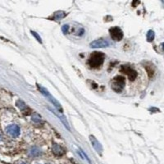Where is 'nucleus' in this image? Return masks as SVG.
<instances>
[{
    "label": "nucleus",
    "instance_id": "f257e3e1",
    "mask_svg": "<svg viewBox=\"0 0 164 164\" xmlns=\"http://www.w3.org/2000/svg\"><path fill=\"white\" fill-rule=\"evenodd\" d=\"M105 59V54L102 52H94L88 59V64L92 68H99L101 67Z\"/></svg>",
    "mask_w": 164,
    "mask_h": 164
},
{
    "label": "nucleus",
    "instance_id": "f03ea898",
    "mask_svg": "<svg viewBox=\"0 0 164 164\" xmlns=\"http://www.w3.org/2000/svg\"><path fill=\"white\" fill-rule=\"evenodd\" d=\"M125 85H126L125 78L123 76H121V75L116 76L111 81V88L116 93L122 92L123 89H124V87H125Z\"/></svg>",
    "mask_w": 164,
    "mask_h": 164
},
{
    "label": "nucleus",
    "instance_id": "7ed1b4c3",
    "mask_svg": "<svg viewBox=\"0 0 164 164\" xmlns=\"http://www.w3.org/2000/svg\"><path fill=\"white\" fill-rule=\"evenodd\" d=\"M37 86H38V89H40V91L41 92V94H43L45 97H47V98H48V100L53 103V105L57 108V110H58V112H59V113H62V112H63V109H62V108L61 104L58 102V100H56V99H55L54 98H53V97L49 94V92H48V90L45 89V88H44V87H42L40 85H37Z\"/></svg>",
    "mask_w": 164,
    "mask_h": 164
},
{
    "label": "nucleus",
    "instance_id": "20e7f679",
    "mask_svg": "<svg viewBox=\"0 0 164 164\" xmlns=\"http://www.w3.org/2000/svg\"><path fill=\"white\" fill-rule=\"evenodd\" d=\"M120 72L127 75L130 81H135L137 78V75H138L136 71L129 65L122 66L121 69H120Z\"/></svg>",
    "mask_w": 164,
    "mask_h": 164
},
{
    "label": "nucleus",
    "instance_id": "39448f33",
    "mask_svg": "<svg viewBox=\"0 0 164 164\" xmlns=\"http://www.w3.org/2000/svg\"><path fill=\"white\" fill-rule=\"evenodd\" d=\"M109 33L113 40L120 41L122 40L123 31L118 26H113V27L110 28Z\"/></svg>",
    "mask_w": 164,
    "mask_h": 164
},
{
    "label": "nucleus",
    "instance_id": "423d86ee",
    "mask_svg": "<svg viewBox=\"0 0 164 164\" xmlns=\"http://www.w3.org/2000/svg\"><path fill=\"white\" fill-rule=\"evenodd\" d=\"M6 133L7 135H9L10 136L13 137V138H17V137L20 135V127H18L17 125H15V124H13V125H9L6 128Z\"/></svg>",
    "mask_w": 164,
    "mask_h": 164
},
{
    "label": "nucleus",
    "instance_id": "0eeeda50",
    "mask_svg": "<svg viewBox=\"0 0 164 164\" xmlns=\"http://www.w3.org/2000/svg\"><path fill=\"white\" fill-rule=\"evenodd\" d=\"M90 47L93 48H106L108 47L110 45L109 41L104 40V39H99L93 41L90 43Z\"/></svg>",
    "mask_w": 164,
    "mask_h": 164
},
{
    "label": "nucleus",
    "instance_id": "6e6552de",
    "mask_svg": "<svg viewBox=\"0 0 164 164\" xmlns=\"http://www.w3.org/2000/svg\"><path fill=\"white\" fill-rule=\"evenodd\" d=\"M89 140H90V142L92 144L93 147L94 148L96 149V151L98 152V153H101L102 151V148L101 146V144L99 143L98 140H96V138L94 135H90L89 136Z\"/></svg>",
    "mask_w": 164,
    "mask_h": 164
},
{
    "label": "nucleus",
    "instance_id": "1a4fd4ad",
    "mask_svg": "<svg viewBox=\"0 0 164 164\" xmlns=\"http://www.w3.org/2000/svg\"><path fill=\"white\" fill-rule=\"evenodd\" d=\"M52 151H53V153L55 154V155H62V154H64V150H63V149L58 144H53V147H52Z\"/></svg>",
    "mask_w": 164,
    "mask_h": 164
},
{
    "label": "nucleus",
    "instance_id": "9d476101",
    "mask_svg": "<svg viewBox=\"0 0 164 164\" xmlns=\"http://www.w3.org/2000/svg\"><path fill=\"white\" fill-rule=\"evenodd\" d=\"M41 154L40 149L37 147H33L30 150V155L31 157H39Z\"/></svg>",
    "mask_w": 164,
    "mask_h": 164
},
{
    "label": "nucleus",
    "instance_id": "9b49d317",
    "mask_svg": "<svg viewBox=\"0 0 164 164\" xmlns=\"http://www.w3.org/2000/svg\"><path fill=\"white\" fill-rule=\"evenodd\" d=\"M65 16L66 13L64 12H57L54 14V19H56V20H60L62 18H63Z\"/></svg>",
    "mask_w": 164,
    "mask_h": 164
},
{
    "label": "nucleus",
    "instance_id": "f8f14e48",
    "mask_svg": "<svg viewBox=\"0 0 164 164\" xmlns=\"http://www.w3.org/2000/svg\"><path fill=\"white\" fill-rule=\"evenodd\" d=\"M31 120L35 123H40L41 122V117L40 116L37 114V113H34L32 116H31Z\"/></svg>",
    "mask_w": 164,
    "mask_h": 164
},
{
    "label": "nucleus",
    "instance_id": "ddd939ff",
    "mask_svg": "<svg viewBox=\"0 0 164 164\" xmlns=\"http://www.w3.org/2000/svg\"><path fill=\"white\" fill-rule=\"evenodd\" d=\"M154 37H155V34L153 31H149L147 33V40L149 42L154 40Z\"/></svg>",
    "mask_w": 164,
    "mask_h": 164
},
{
    "label": "nucleus",
    "instance_id": "4468645a",
    "mask_svg": "<svg viewBox=\"0 0 164 164\" xmlns=\"http://www.w3.org/2000/svg\"><path fill=\"white\" fill-rule=\"evenodd\" d=\"M17 106L20 108V110H24L26 108V104H25V102L23 101H21V100H17Z\"/></svg>",
    "mask_w": 164,
    "mask_h": 164
},
{
    "label": "nucleus",
    "instance_id": "2eb2a0df",
    "mask_svg": "<svg viewBox=\"0 0 164 164\" xmlns=\"http://www.w3.org/2000/svg\"><path fill=\"white\" fill-rule=\"evenodd\" d=\"M31 34H33V35H34V37L36 38V39H37V40L39 41L40 43H42V40H41L40 36V35H39V34H38L37 33H36V32H34V31H31Z\"/></svg>",
    "mask_w": 164,
    "mask_h": 164
},
{
    "label": "nucleus",
    "instance_id": "dca6fc26",
    "mask_svg": "<svg viewBox=\"0 0 164 164\" xmlns=\"http://www.w3.org/2000/svg\"><path fill=\"white\" fill-rule=\"evenodd\" d=\"M68 29H69V26L68 25H64L62 27V31L64 34H67L68 32Z\"/></svg>",
    "mask_w": 164,
    "mask_h": 164
},
{
    "label": "nucleus",
    "instance_id": "f3484780",
    "mask_svg": "<svg viewBox=\"0 0 164 164\" xmlns=\"http://www.w3.org/2000/svg\"><path fill=\"white\" fill-rule=\"evenodd\" d=\"M20 164H28V163H21Z\"/></svg>",
    "mask_w": 164,
    "mask_h": 164
},
{
    "label": "nucleus",
    "instance_id": "a211bd4d",
    "mask_svg": "<svg viewBox=\"0 0 164 164\" xmlns=\"http://www.w3.org/2000/svg\"><path fill=\"white\" fill-rule=\"evenodd\" d=\"M0 140H1V135H0Z\"/></svg>",
    "mask_w": 164,
    "mask_h": 164
}]
</instances>
